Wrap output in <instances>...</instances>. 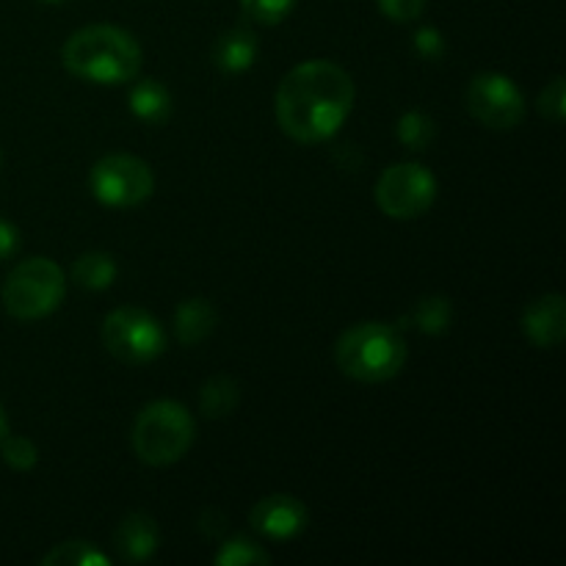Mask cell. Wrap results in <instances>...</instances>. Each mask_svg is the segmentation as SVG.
<instances>
[{
    "mask_svg": "<svg viewBox=\"0 0 566 566\" xmlns=\"http://www.w3.org/2000/svg\"><path fill=\"white\" fill-rule=\"evenodd\" d=\"M352 108L354 81L335 61H304L276 86V122L282 133L298 144L329 142L346 125Z\"/></svg>",
    "mask_w": 566,
    "mask_h": 566,
    "instance_id": "1",
    "label": "cell"
},
{
    "mask_svg": "<svg viewBox=\"0 0 566 566\" xmlns=\"http://www.w3.org/2000/svg\"><path fill=\"white\" fill-rule=\"evenodd\" d=\"M64 70L94 86H122L142 72V44L119 25L77 28L61 50Z\"/></svg>",
    "mask_w": 566,
    "mask_h": 566,
    "instance_id": "2",
    "label": "cell"
},
{
    "mask_svg": "<svg viewBox=\"0 0 566 566\" xmlns=\"http://www.w3.org/2000/svg\"><path fill=\"white\" fill-rule=\"evenodd\" d=\"M409 357L401 332L381 321H365L340 335L335 346L337 368L354 381L379 385L396 379Z\"/></svg>",
    "mask_w": 566,
    "mask_h": 566,
    "instance_id": "3",
    "label": "cell"
},
{
    "mask_svg": "<svg viewBox=\"0 0 566 566\" xmlns=\"http://www.w3.org/2000/svg\"><path fill=\"white\" fill-rule=\"evenodd\" d=\"M197 423L191 412L177 401H153L138 412L133 423V451L149 468L177 464L193 446Z\"/></svg>",
    "mask_w": 566,
    "mask_h": 566,
    "instance_id": "4",
    "label": "cell"
},
{
    "mask_svg": "<svg viewBox=\"0 0 566 566\" xmlns=\"http://www.w3.org/2000/svg\"><path fill=\"white\" fill-rule=\"evenodd\" d=\"M66 296V276L55 260L28 258L9 271L3 282V307L17 321H39L61 307Z\"/></svg>",
    "mask_w": 566,
    "mask_h": 566,
    "instance_id": "5",
    "label": "cell"
},
{
    "mask_svg": "<svg viewBox=\"0 0 566 566\" xmlns=\"http://www.w3.org/2000/svg\"><path fill=\"white\" fill-rule=\"evenodd\" d=\"M103 346L125 365L155 363L166 352V329L142 307H119L105 315Z\"/></svg>",
    "mask_w": 566,
    "mask_h": 566,
    "instance_id": "6",
    "label": "cell"
},
{
    "mask_svg": "<svg viewBox=\"0 0 566 566\" xmlns=\"http://www.w3.org/2000/svg\"><path fill=\"white\" fill-rule=\"evenodd\" d=\"M88 188L105 208H136L153 197L155 175L147 160L127 153H111L92 166Z\"/></svg>",
    "mask_w": 566,
    "mask_h": 566,
    "instance_id": "7",
    "label": "cell"
},
{
    "mask_svg": "<svg viewBox=\"0 0 566 566\" xmlns=\"http://www.w3.org/2000/svg\"><path fill=\"white\" fill-rule=\"evenodd\" d=\"M437 199V177L423 164H396L376 180V205L385 216L398 221L429 213Z\"/></svg>",
    "mask_w": 566,
    "mask_h": 566,
    "instance_id": "8",
    "label": "cell"
},
{
    "mask_svg": "<svg viewBox=\"0 0 566 566\" xmlns=\"http://www.w3.org/2000/svg\"><path fill=\"white\" fill-rule=\"evenodd\" d=\"M468 111L492 130H512L525 116V94L501 72H481L468 86Z\"/></svg>",
    "mask_w": 566,
    "mask_h": 566,
    "instance_id": "9",
    "label": "cell"
},
{
    "mask_svg": "<svg viewBox=\"0 0 566 566\" xmlns=\"http://www.w3.org/2000/svg\"><path fill=\"white\" fill-rule=\"evenodd\" d=\"M249 523L260 536L274 542L296 539L310 523V512L298 497L293 495H269L258 501V506L249 514Z\"/></svg>",
    "mask_w": 566,
    "mask_h": 566,
    "instance_id": "10",
    "label": "cell"
},
{
    "mask_svg": "<svg viewBox=\"0 0 566 566\" xmlns=\"http://www.w3.org/2000/svg\"><path fill=\"white\" fill-rule=\"evenodd\" d=\"M523 332L536 348L562 346L566 335V302L562 293L534 298L523 313Z\"/></svg>",
    "mask_w": 566,
    "mask_h": 566,
    "instance_id": "11",
    "label": "cell"
},
{
    "mask_svg": "<svg viewBox=\"0 0 566 566\" xmlns=\"http://www.w3.org/2000/svg\"><path fill=\"white\" fill-rule=\"evenodd\" d=\"M160 547V531L149 514L133 512L116 528V551L130 564L149 562Z\"/></svg>",
    "mask_w": 566,
    "mask_h": 566,
    "instance_id": "12",
    "label": "cell"
},
{
    "mask_svg": "<svg viewBox=\"0 0 566 566\" xmlns=\"http://www.w3.org/2000/svg\"><path fill=\"white\" fill-rule=\"evenodd\" d=\"M258 50V36H254L249 28H227L213 44V64L219 66L221 72H227V75H241V72H247L249 66L254 64Z\"/></svg>",
    "mask_w": 566,
    "mask_h": 566,
    "instance_id": "13",
    "label": "cell"
},
{
    "mask_svg": "<svg viewBox=\"0 0 566 566\" xmlns=\"http://www.w3.org/2000/svg\"><path fill=\"white\" fill-rule=\"evenodd\" d=\"M216 321H219V313L208 298H186L175 313V337L182 346H199L213 335Z\"/></svg>",
    "mask_w": 566,
    "mask_h": 566,
    "instance_id": "14",
    "label": "cell"
},
{
    "mask_svg": "<svg viewBox=\"0 0 566 566\" xmlns=\"http://www.w3.org/2000/svg\"><path fill=\"white\" fill-rule=\"evenodd\" d=\"M130 111L147 125H164L171 116V94L155 77H142L130 88Z\"/></svg>",
    "mask_w": 566,
    "mask_h": 566,
    "instance_id": "15",
    "label": "cell"
},
{
    "mask_svg": "<svg viewBox=\"0 0 566 566\" xmlns=\"http://www.w3.org/2000/svg\"><path fill=\"white\" fill-rule=\"evenodd\" d=\"M116 271V260L108 252H86L72 263V280L86 291H108Z\"/></svg>",
    "mask_w": 566,
    "mask_h": 566,
    "instance_id": "16",
    "label": "cell"
},
{
    "mask_svg": "<svg viewBox=\"0 0 566 566\" xmlns=\"http://www.w3.org/2000/svg\"><path fill=\"white\" fill-rule=\"evenodd\" d=\"M238 407V381L230 376H213L199 392V409L205 418H227Z\"/></svg>",
    "mask_w": 566,
    "mask_h": 566,
    "instance_id": "17",
    "label": "cell"
},
{
    "mask_svg": "<svg viewBox=\"0 0 566 566\" xmlns=\"http://www.w3.org/2000/svg\"><path fill=\"white\" fill-rule=\"evenodd\" d=\"M44 566H111V558L99 551L94 542H61L48 556L42 558Z\"/></svg>",
    "mask_w": 566,
    "mask_h": 566,
    "instance_id": "18",
    "label": "cell"
},
{
    "mask_svg": "<svg viewBox=\"0 0 566 566\" xmlns=\"http://www.w3.org/2000/svg\"><path fill=\"white\" fill-rule=\"evenodd\" d=\"M453 307L446 296H426L415 304L412 321L426 335H442L451 326Z\"/></svg>",
    "mask_w": 566,
    "mask_h": 566,
    "instance_id": "19",
    "label": "cell"
},
{
    "mask_svg": "<svg viewBox=\"0 0 566 566\" xmlns=\"http://www.w3.org/2000/svg\"><path fill=\"white\" fill-rule=\"evenodd\" d=\"M398 142L407 149H426L437 136V125L431 116H426L423 111H407V114L398 119Z\"/></svg>",
    "mask_w": 566,
    "mask_h": 566,
    "instance_id": "20",
    "label": "cell"
},
{
    "mask_svg": "<svg viewBox=\"0 0 566 566\" xmlns=\"http://www.w3.org/2000/svg\"><path fill=\"white\" fill-rule=\"evenodd\" d=\"M219 566H252V564H269L271 556L258 545V542L247 539V536H235V539L224 542L219 553L213 556Z\"/></svg>",
    "mask_w": 566,
    "mask_h": 566,
    "instance_id": "21",
    "label": "cell"
},
{
    "mask_svg": "<svg viewBox=\"0 0 566 566\" xmlns=\"http://www.w3.org/2000/svg\"><path fill=\"white\" fill-rule=\"evenodd\" d=\"M0 453H3V462L9 464L11 470H20V473H28V470L36 468L39 462V448L33 446V440L22 434H9L3 442H0Z\"/></svg>",
    "mask_w": 566,
    "mask_h": 566,
    "instance_id": "22",
    "label": "cell"
},
{
    "mask_svg": "<svg viewBox=\"0 0 566 566\" xmlns=\"http://www.w3.org/2000/svg\"><path fill=\"white\" fill-rule=\"evenodd\" d=\"M296 0H241L243 14L258 25H280L293 11Z\"/></svg>",
    "mask_w": 566,
    "mask_h": 566,
    "instance_id": "23",
    "label": "cell"
},
{
    "mask_svg": "<svg viewBox=\"0 0 566 566\" xmlns=\"http://www.w3.org/2000/svg\"><path fill=\"white\" fill-rule=\"evenodd\" d=\"M536 108H539V114L545 116L547 122H553V125H558V122H564V116H566V88H564V77L556 75L551 83H547L545 88H542L539 103H536Z\"/></svg>",
    "mask_w": 566,
    "mask_h": 566,
    "instance_id": "24",
    "label": "cell"
},
{
    "mask_svg": "<svg viewBox=\"0 0 566 566\" xmlns=\"http://www.w3.org/2000/svg\"><path fill=\"white\" fill-rule=\"evenodd\" d=\"M381 14L392 22H412L423 14L426 0H376Z\"/></svg>",
    "mask_w": 566,
    "mask_h": 566,
    "instance_id": "25",
    "label": "cell"
},
{
    "mask_svg": "<svg viewBox=\"0 0 566 566\" xmlns=\"http://www.w3.org/2000/svg\"><path fill=\"white\" fill-rule=\"evenodd\" d=\"M415 48H418V53L426 55V59H440L446 44H442L440 31H434V28H423V31H418V36H415Z\"/></svg>",
    "mask_w": 566,
    "mask_h": 566,
    "instance_id": "26",
    "label": "cell"
},
{
    "mask_svg": "<svg viewBox=\"0 0 566 566\" xmlns=\"http://www.w3.org/2000/svg\"><path fill=\"white\" fill-rule=\"evenodd\" d=\"M20 252V230L0 216V260H9Z\"/></svg>",
    "mask_w": 566,
    "mask_h": 566,
    "instance_id": "27",
    "label": "cell"
},
{
    "mask_svg": "<svg viewBox=\"0 0 566 566\" xmlns=\"http://www.w3.org/2000/svg\"><path fill=\"white\" fill-rule=\"evenodd\" d=\"M11 434V429H9V418H6V412H3V407H0V442L6 440V437Z\"/></svg>",
    "mask_w": 566,
    "mask_h": 566,
    "instance_id": "28",
    "label": "cell"
},
{
    "mask_svg": "<svg viewBox=\"0 0 566 566\" xmlns=\"http://www.w3.org/2000/svg\"><path fill=\"white\" fill-rule=\"evenodd\" d=\"M39 3H50V6H53V3H64V0H39Z\"/></svg>",
    "mask_w": 566,
    "mask_h": 566,
    "instance_id": "29",
    "label": "cell"
}]
</instances>
